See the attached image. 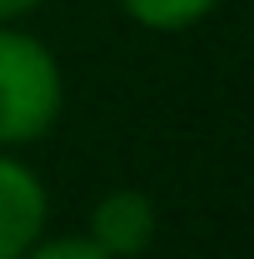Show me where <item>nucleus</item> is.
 Instances as JSON below:
<instances>
[{
	"instance_id": "1",
	"label": "nucleus",
	"mask_w": 254,
	"mask_h": 259,
	"mask_svg": "<svg viewBox=\"0 0 254 259\" xmlns=\"http://www.w3.org/2000/svg\"><path fill=\"white\" fill-rule=\"evenodd\" d=\"M65 115V70L40 35L0 25V150L45 140Z\"/></svg>"
},
{
	"instance_id": "2",
	"label": "nucleus",
	"mask_w": 254,
	"mask_h": 259,
	"mask_svg": "<svg viewBox=\"0 0 254 259\" xmlns=\"http://www.w3.org/2000/svg\"><path fill=\"white\" fill-rule=\"evenodd\" d=\"M50 225V194L45 180L25 160L0 150V259H20Z\"/></svg>"
},
{
	"instance_id": "3",
	"label": "nucleus",
	"mask_w": 254,
	"mask_h": 259,
	"mask_svg": "<svg viewBox=\"0 0 254 259\" xmlns=\"http://www.w3.org/2000/svg\"><path fill=\"white\" fill-rule=\"evenodd\" d=\"M159 229V209L155 199L135 185H120V190L100 194L90 204V225H85V239L100 244L110 259H140L150 244H155Z\"/></svg>"
},
{
	"instance_id": "4",
	"label": "nucleus",
	"mask_w": 254,
	"mask_h": 259,
	"mask_svg": "<svg viewBox=\"0 0 254 259\" xmlns=\"http://www.w3.org/2000/svg\"><path fill=\"white\" fill-rule=\"evenodd\" d=\"M120 10H125L140 30L185 35V30H194V25H204V20L220 10V0H120Z\"/></svg>"
},
{
	"instance_id": "5",
	"label": "nucleus",
	"mask_w": 254,
	"mask_h": 259,
	"mask_svg": "<svg viewBox=\"0 0 254 259\" xmlns=\"http://www.w3.org/2000/svg\"><path fill=\"white\" fill-rule=\"evenodd\" d=\"M20 259H110V254L90 244L85 234H55V239H35Z\"/></svg>"
},
{
	"instance_id": "6",
	"label": "nucleus",
	"mask_w": 254,
	"mask_h": 259,
	"mask_svg": "<svg viewBox=\"0 0 254 259\" xmlns=\"http://www.w3.org/2000/svg\"><path fill=\"white\" fill-rule=\"evenodd\" d=\"M45 0H0V25H20L30 10H40Z\"/></svg>"
}]
</instances>
